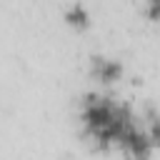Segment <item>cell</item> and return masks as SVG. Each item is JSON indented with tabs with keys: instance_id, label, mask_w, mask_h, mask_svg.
I'll return each instance as SVG.
<instances>
[{
	"instance_id": "cell-1",
	"label": "cell",
	"mask_w": 160,
	"mask_h": 160,
	"mask_svg": "<svg viewBox=\"0 0 160 160\" xmlns=\"http://www.w3.org/2000/svg\"><path fill=\"white\" fill-rule=\"evenodd\" d=\"M80 120H82L85 135L100 150L110 145L120 148L128 132L138 125L132 110L125 102H115L112 98L100 95V92H88L80 100Z\"/></svg>"
},
{
	"instance_id": "cell-2",
	"label": "cell",
	"mask_w": 160,
	"mask_h": 160,
	"mask_svg": "<svg viewBox=\"0 0 160 160\" xmlns=\"http://www.w3.org/2000/svg\"><path fill=\"white\" fill-rule=\"evenodd\" d=\"M90 75H92V80H98L102 85H110V82H118L122 78V65H120V60L95 55L90 60Z\"/></svg>"
},
{
	"instance_id": "cell-3",
	"label": "cell",
	"mask_w": 160,
	"mask_h": 160,
	"mask_svg": "<svg viewBox=\"0 0 160 160\" xmlns=\"http://www.w3.org/2000/svg\"><path fill=\"white\" fill-rule=\"evenodd\" d=\"M65 20H68V25H72V28H85V25H88V10H85L80 2H75L72 8L65 10Z\"/></svg>"
},
{
	"instance_id": "cell-4",
	"label": "cell",
	"mask_w": 160,
	"mask_h": 160,
	"mask_svg": "<svg viewBox=\"0 0 160 160\" xmlns=\"http://www.w3.org/2000/svg\"><path fill=\"white\" fill-rule=\"evenodd\" d=\"M145 2H148V18L155 20L158 18V0H145Z\"/></svg>"
},
{
	"instance_id": "cell-5",
	"label": "cell",
	"mask_w": 160,
	"mask_h": 160,
	"mask_svg": "<svg viewBox=\"0 0 160 160\" xmlns=\"http://www.w3.org/2000/svg\"><path fill=\"white\" fill-rule=\"evenodd\" d=\"M130 160H150V158H130Z\"/></svg>"
}]
</instances>
